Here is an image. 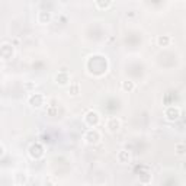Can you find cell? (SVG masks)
I'll use <instances>...</instances> for the list:
<instances>
[{"label": "cell", "mask_w": 186, "mask_h": 186, "mask_svg": "<svg viewBox=\"0 0 186 186\" xmlns=\"http://www.w3.org/2000/svg\"><path fill=\"white\" fill-rule=\"evenodd\" d=\"M29 102L32 103V106H41V103H42V96L41 95H37V99H35V96H31L29 98Z\"/></svg>", "instance_id": "3"}, {"label": "cell", "mask_w": 186, "mask_h": 186, "mask_svg": "<svg viewBox=\"0 0 186 186\" xmlns=\"http://www.w3.org/2000/svg\"><path fill=\"white\" fill-rule=\"evenodd\" d=\"M176 150H177V154H182L186 151V145H182V144H177L176 145Z\"/></svg>", "instance_id": "5"}, {"label": "cell", "mask_w": 186, "mask_h": 186, "mask_svg": "<svg viewBox=\"0 0 186 186\" xmlns=\"http://www.w3.org/2000/svg\"><path fill=\"white\" fill-rule=\"evenodd\" d=\"M86 141L87 142H98L99 141L98 131H89L87 134H86Z\"/></svg>", "instance_id": "1"}, {"label": "cell", "mask_w": 186, "mask_h": 186, "mask_svg": "<svg viewBox=\"0 0 186 186\" xmlns=\"http://www.w3.org/2000/svg\"><path fill=\"white\" fill-rule=\"evenodd\" d=\"M157 41H159V44H160V45H166V44H167V42L170 41V38L164 35V37H159V39H157Z\"/></svg>", "instance_id": "4"}, {"label": "cell", "mask_w": 186, "mask_h": 186, "mask_svg": "<svg viewBox=\"0 0 186 186\" xmlns=\"http://www.w3.org/2000/svg\"><path fill=\"white\" fill-rule=\"evenodd\" d=\"M132 87H134V84H132L131 82H128V83H124V89H125V90H131Z\"/></svg>", "instance_id": "6"}, {"label": "cell", "mask_w": 186, "mask_h": 186, "mask_svg": "<svg viewBox=\"0 0 186 186\" xmlns=\"http://www.w3.org/2000/svg\"><path fill=\"white\" fill-rule=\"evenodd\" d=\"M108 126H109L110 131H118L121 126V122L119 119H116V118H112V119L109 121V124H108Z\"/></svg>", "instance_id": "2"}]
</instances>
